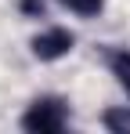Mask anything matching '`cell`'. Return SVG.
<instances>
[{
  "label": "cell",
  "mask_w": 130,
  "mask_h": 134,
  "mask_svg": "<svg viewBox=\"0 0 130 134\" xmlns=\"http://www.w3.org/2000/svg\"><path fill=\"white\" fill-rule=\"evenodd\" d=\"M69 127V102L58 94H40L22 112V131L29 134H58Z\"/></svg>",
  "instance_id": "obj_1"
},
{
  "label": "cell",
  "mask_w": 130,
  "mask_h": 134,
  "mask_svg": "<svg viewBox=\"0 0 130 134\" xmlns=\"http://www.w3.org/2000/svg\"><path fill=\"white\" fill-rule=\"evenodd\" d=\"M29 47H33V58L58 62V58H65V54L76 47V33L65 29V25H47L43 33H36V36L29 40Z\"/></svg>",
  "instance_id": "obj_2"
},
{
  "label": "cell",
  "mask_w": 130,
  "mask_h": 134,
  "mask_svg": "<svg viewBox=\"0 0 130 134\" xmlns=\"http://www.w3.org/2000/svg\"><path fill=\"white\" fill-rule=\"evenodd\" d=\"M105 62H108V69H112V76H116V83L130 94V51L127 47H112L105 54Z\"/></svg>",
  "instance_id": "obj_3"
},
{
  "label": "cell",
  "mask_w": 130,
  "mask_h": 134,
  "mask_svg": "<svg viewBox=\"0 0 130 134\" xmlns=\"http://www.w3.org/2000/svg\"><path fill=\"white\" fill-rule=\"evenodd\" d=\"M101 127H105V131H116V134H127L130 131V109H127V105L105 109V112H101Z\"/></svg>",
  "instance_id": "obj_4"
},
{
  "label": "cell",
  "mask_w": 130,
  "mask_h": 134,
  "mask_svg": "<svg viewBox=\"0 0 130 134\" xmlns=\"http://www.w3.org/2000/svg\"><path fill=\"white\" fill-rule=\"evenodd\" d=\"M65 11H72V15H80V18H94V15H101V7H105V0H58Z\"/></svg>",
  "instance_id": "obj_5"
},
{
  "label": "cell",
  "mask_w": 130,
  "mask_h": 134,
  "mask_svg": "<svg viewBox=\"0 0 130 134\" xmlns=\"http://www.w3.org/2000/svg\"><path fill=\"white\" fill-rule=\"evenodd\" d=\"M22 11H29V15H43V0H22Z\"/></svg>",
  "instance_id": "obj_6"
}]
</instances>
